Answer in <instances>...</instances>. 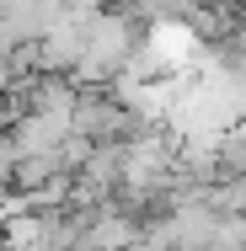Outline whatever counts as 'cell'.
Instances as JSON below:
<instances>
[{
    "label": "cell",
    "instance_id": "cell-1",
    "mask_svg": "<svg viewBox=\"0 0 246 251\" xmlns=\"http://www.w3.org/2000/svg\"><path fill=\"white\" fill-rule=\"evenodd\" d=\"M129 53H134V27L123 11H97L91 27H86V49L75 64V80L102 86V80H118L129 70Z\"/></svg>",
    "mask_w": 246,
    "mask_h": 251
},
{
    "label": "cell",
    "instance_id": "cell-2",
    "mask_svg": "<svg viewBox=\"0 0 246 251\" xmlns=\"http://www.w3.org/2000/svg\"><path fill=\"white\" fill-rule=\"evenodd\" d=\"M209 251H246V219H219Z\"/></svg>",
    "mask_w": 246,
    "mask_h": 251
},
{
    "label": "cell",
    "instance_id": "cell-3",
    "mask_svg": "<svg viewBox=\"0 0 246 251\" xmlns=\"http://www.w3.org/2000/svg\"><path fill=\"white\" fill-rule=\"evenodd\" d=\"M236 145H241V150H246V123H241V134H236Z\"/></svg>",
    "mask_w": 246,
    "mask_h": 251
},
{
    "label": "cell",
    "instance_id": "cell-4",
    "mask_svg": "<svg viewBox=\"0 0 246 251\" xmlns=\"http://www.w3.org/2000/svg\"><path fill=\"white\" fill-rule=\"evenodd\" d=\"M241 27H246V11H241Z\"/></svg>",
    "mask_w": 246,
    "mask_h": 251
}]
</instances>
